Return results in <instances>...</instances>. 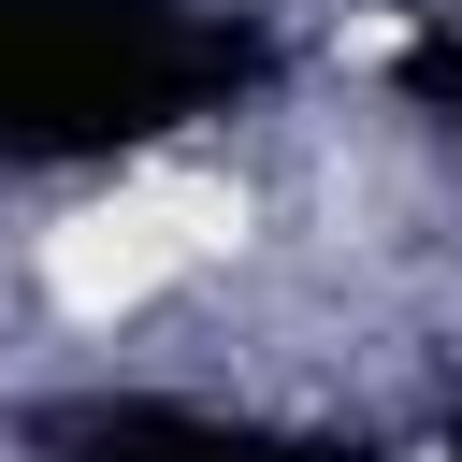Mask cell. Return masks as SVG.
I'll use <instances>...</instances> for the list:
<instances>
[{
    "instance_id": "1",
    "label": "cell",
    "mask_w": 462,
    "mask_h": 462,
    "mask_svg": "<svg viewBox=\"0 0 462 462\" xmlns=\"http://www.w3.org/2000/svg\"><path fill=\"white\" fill-rule=\"evenodd\" d=\"M245 231V202L217 188V173H130V188H101V202H72L58 231H43V303L58 318H144L188 260H217Z\"/></svg>"
}]
</instances>
